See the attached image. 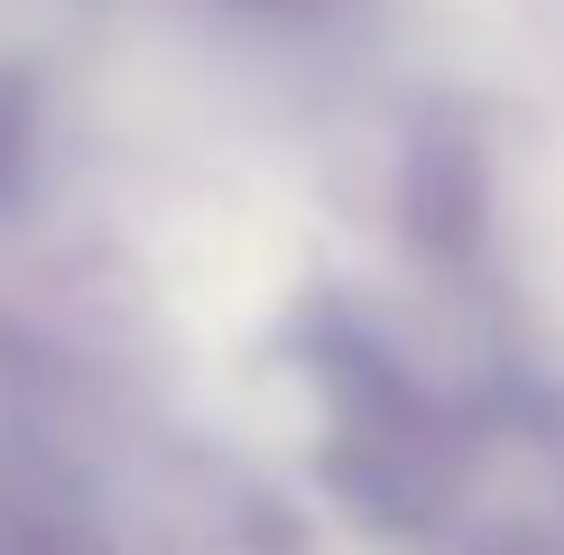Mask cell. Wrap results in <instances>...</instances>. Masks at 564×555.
Returning <instances> with one entry per match:
<instances>
[]
</instances>
